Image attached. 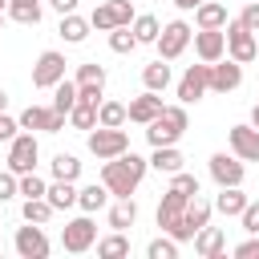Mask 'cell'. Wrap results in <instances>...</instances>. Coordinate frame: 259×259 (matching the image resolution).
<instances>
[{"label": "cell", "mask_w": 259, "mask_h": 259, "mask_svg": "<svg viewBox=\"0 0 259 259\" xmlns=\"http://www.w3.org/2000/svg\"><path fill=\"white\" fill-rule=\"evenodd\" d=\"M109 49H113V53H130V49H138V36H134V28H130V24H117V28H109Z\"/></svg>", "instance_id": "cell-34"}, {"label": "cell", "mask_w": 259, "mask_h": 259, "mask_svg": "<svg viewBox=\"0 0 259 259\" xmlns=\"http://www.w3.org/2000/svg\"><path fill=\"white\" fill-rule=\"evenodd\" d=\"M89 28H97V32H109V28H117V16H113L109 0H105V4H97V8L89 12Z\"/></svg>", "instance_id": "cell-37"}, {"label": "cell", "mask_w": 259, "mask_h": 259, "mask_svg": "<svg viewBox=\"0 0 259 259\" xmlns=\"http://www.w3.org/2000/svg\"><path fill=\"white\" fill-rule=\"evenodd\" d=\"M239 20L255 32V28H259V0H247V8H243V16H239Z\"/></svg>", "instance_id": "cell-47"}, {"label": "cell", "mask_w": 259, "mask_h": 259, "mask_svg": "<svg viewBox=\"0 0 259 259\" xmlns=\"http://www.w3.org/2000/svg\"><path fill=\"white\" fill-rule=\"evenodd\" d=\"M190 243H194V251H198L202 259H219V255L227 251V231L206 223V227H198V231H194V239H190Z\"/></svg>", "instance_id": "cell-16"}, {"label": "cell", "mask_w": 259, "mask_h": 259, "mask_svg": "<svg viewBox=\"0 0 259 259\" xmlns=\"http://www.w3.org/2000/svg\"><path fill=\"white\" fill-rule=\"evenodd\" d=\"M65 53H57V49H45L40 57H36V65H32V85L36 89H53L61 77H65Z\"/></svg>", "instance_id": "cell-8"}, {"label": "cell", "mask_w": 259, "mask_h": 259, "mask_svg": "<svg viewBox=\"0 0 259 259\" xmlns=\"http://www.w3.org/2000/svg\"><path fill=\"white\" fill-rule=\"evenodd\" d=\"M36 158H40V146H36L32 130H24V134H16V138L8 142V170H12L16 178L28 174V170H36Z\"/></svg>", "instance_id": "cell-6"}, {"label": "cell", "mask_w": 259, "mask_h": 259, "mask_svg": "<svg viewBox=\"0 0 259 259\" xmlns=\"http://www.w3.org/2000/svg\"><path fill=\"white\" fill-rule=\"evenodd\" d=\"M16 255L20 259H45L49 255V235L40 231V223H28L16 231Z\"/></svg>", "instance_id": "cell-13"}, {"label": "cell", "mask_w": 259, "mask_h": 259, "mask_svg": "<svg viewBox=\"0 0 259 259\" xmlns=\"http://www.w3.org/2000/svg\"><path fill=\"white\" fill-rule=\"evenodd\" d=\"M69 125H73V130H93V125H97V105L73 101V109H69Z\"/></svg>", "instance_id": "cell-31"}, {"label": "cell", "mask_w": 259, "mask_h": 259, "mask_svg": "<svg viewBox=\"0 0 259 259\" xmlns=\"http://www.w3.org/2000/svg\"><path fill=\"white\" fill-rule=\"evenodd\" d=\"M206 77H210V65L206 61H198V65H186V73L178 77V101L182 105H194L210 85H206Z\"/></svg>", "instance_id": "cell-10"}, {"label": "cell", "mask_w": 259, "mask_h": 259, "mask_svg": "<svg viewBox=\"0 0 259 259\" xmlns=\"http://www.w3.org/2000/svg\"><path fill=\"white\" fill-rule=\"evenodd\" d=\"M235 255H239V259H259V235H251V239H243V243L235 247Z\"/></svg>", "instance_id": "cell-46"}, {"label": "cell", "mask_w": 259, "mask_h": 259, "mask_svg": "<svg viewBox=\"0 0 259 259\" xmlns=\"http://www.w3.org/2000/svg\"><path fill=\"white\" fill-rule=\"evenodd\" d=\"M109 8H113V16H117V24H134V4L130 0H109Z\"/></svg>", "instance_id": "cell-42"}, {"label": "cell", "mask_w": 259, "mask_h": 259, "mask_svg": "<svg viewBox=\"0 0 259 259\" xmlns=\"http://www.w3.org/2000/svg\"><path fill=\"white\" fill-rule=\"evenodd\" d=\"M255 40H259V28H255Z\"/></svg>", "instance_id": "cell-53"}, {"label": "cell", "mask_w": 259, "mask_h": 259, "mask_svg": "<svg viewBox=\"0 0 259 259\" xmlns=\"http://www.w3.org/2000/svg\"><path fill=\"white\" fill-rule=\"evenodd\" d=\"M45 186H49V182H45L36 170H28V174H20V178H16V190H20L24 198H45Z\"/></svg>", "instance_id": "cell-36"}, {"label": "cell", "mask_w": 259, "mask_h": 259, "mask_svg": "<svg viewBox=\"0 0 259 259\" xmlns=\"http://www.w3.org/2000/svg\"><path fill=\"white\" fill-rule=\"evenodd\" d=\"M251 125L259 130V105H251Z\"/></svg>", "instance_id": "cell-50"}, {"label": "cell", "mask_w": 259, "mask_h": 259, "mask_svg": "<svg viewBox=\"0 0 259 259\" xmlns=\"http://www.w3.org/2000/svg\"><path fill=\"white\" fill-rule=\"evenodd\" d=\"M190 117H186V105H162V113L154 121H146V142L150 146H178V138L186 134Z\"/></svg>", "instance_id": "cell-2"}, {"label": "cell", "mask_w": 259, "mask_h": 259, "mask_svg": "<svg viewBox=\"0 0 259 259\" xmlns=\"http://www.w3.org/2000/svg\"><path fill=\"white\" fill-rule=\"evenodd\" d=\"M73 101H77V81H69V77H61V81L53 85V109L69 117V109H73Z\"/></svg>", "instance_id": "cell-27"}, {"label": "cell", "mask_w": 259, "mask_h": 259, "mask_svg": "<svg viewBox=\"0 0 259 259\" xmlns=\"http://www.w3.org/2000/svg\"><path fill=\"white\" fill-rule=\"evenodd\" d=\"M190 36H194V28L186 24V20H170V24H162V32H158V57L162 61H178L182 53H186V45H190Z\"/></svg>", "instance_id": "cell-5"}, {"label": "cell", "mask_w": 259, "mask_h": 259, "mask_svg": "<svg viewBox=\"0 0 259 259\" xmlns=\"http://www.w3.org/2000/svg\"><path fill=\"white\" fill-rule=\"evenodd\" d=\"M49 4H53V8L65 16V12H77V4H81V0H49Z\"/></svg>", "instance_id": "cell-48"}, {"label": "cell", "mask_w": 259, "mask_h": 259, "mask_svg": "<svg viewBox=\"0 0 259 259\" xmlns=\"http://www.w3.org/2000/svg\"><path fill=\"white\" fill-rule=\"evenodd\" d=\"M243 174H247V166H243V158H235V154H210V178L219 182V186H243Z\"/></svg>", "instance_id": "cell-12"}, {"label": "cell", "mask_w": 259, "mask_h": 259, "mask_svg": "<svg viewBox=\"0 0 259 259\" xmlns=\"http://www.w3.org/2000/svg\"><path fill=\"white\" fill-rule=\"evenodd\" d=\"M4 105H8V93H4V89H0V113H4Z\"/></svg>", "instance_id": "cell-51"}, {"label": "cell", "mask_w": 259, "mask_h": 259, "mask_svg": "<svg viewBox=\"0 0 259 259\" xmlns=\"http://www.w3.org/2000/svg\"><path fill=\"white\" fill-rule=\"evenodd\" d=\"M142 85H146V89H154V93H162V89L170 85V65H166L162 57H158V61H150V65L142 69Z\"/></svg>", "instance_id": "cell-26"}, {"label": "cell", "mask_w": 259, "mask_h": 259, "mask_svg": "<svg viewBox=\"0 0 259 259\" xmlns=\"http://www.w3.org/2000/svg\"><path fill=\"white\" fill-rule=\"evenodd\" d=\"M73 81L77 85H105V69L97 61H85V65H77V77Z\"/></svg>", "instance_id": "cell-38"}, {"label": "cell", "mask_w": 259, "mask_h": 259, "mask_svg": "<svg viewBox=\"0 0 259 259\" xmlns=\"http://www.w3.org/2000/svg\"><path fill=\"white\" fill-rule=\"evenodd\" d=\"M138 223V202L134 198H117L113 206H109V227L113 231H130Z\"/></svg>", "instance_id": "cell-24"}, {"label": "cell", "mask_w": 259, "mask_h": 259, "mask_svg": "<svg viewBox=\"0 0 259 259\" xmlns=\"http://www.w3.org/2000/svg\"><path fill=\"white\" fill-rule=\"evenodd\" d=\"M194 24H198V28H223V24H227V4L202 0V4L194 8Z\"/></svg>", "instance_id": "cell-22"}, {"label": "cell", "mask_w": 259, "mask_h": 259, "mask_svg": "<svg viewBox=\"0 0 259 259\" xmlns=\"http://www.w3.org/2000/svg\"><path fill=\"white\" fill-rule=\"evenodd\" d=\"M77 174H81V162H77V154H57V158H53V178L77 182Z\"/></svg>", "instance_id": "cell-33"}, {"label": "cell", "mask_w": 259, "mask_h": 259, "mask_svg": "<svg viewBox=\"0 0 259 259\" xmlns=\"http://www.w3.org/2000/svg\"><path fill=\"white\" fill-rule=\"evenodd\" d=\"M162 113V97L154 93V89H146L142 97H134L130 105H125V121H138V125H146V121H154Z\"/></svg>", "instance_id": "cell-17"}, {"label": "cell", "mask_w": 259, "mask_h": 259, "mask_svg": "<svg viewBox=\"0 0 259 259\" xmlns=\"http://www.w3.org/2000/svg\"><path fill=\"white\" fill-rule=\"evenodd\" d=\"M97 255H101V259H121V255H130V239H125V231L105 235V239L97 243Z\"/></svg>", "instance_id": "cell-30"}, {"label": "cell", "mask_w": 259, "mask_h": 259, "mask_svg": "<svg viewBox=\"0 0 259 259\" xmlns=\"http://www.w3.org/2000/svg\"><path fill=\"white\" fill-rule=\"evenodd\" d=\"M210 210H214V202H206V198H198V194H194V198L186 202L182 219H186V227H194V231H198V227H206V223H210Z\"/></svg>", "instance_id": "cell-28"}, {"label": "cell", "mask_w": 259, "mask_h": 259, "mask_svg": "<svg viewBox=\"0 0 259 259\" xmlns=\"http://www.w3.org/2000/svg\"><path fill=\"white\" fill-rule=\"evenodd\" d=\"M239 223H243V231H247V235H259V202H247V206H243V214H239Z\"/></svg>", "instance_id": "cell-41"}, {"label": "cell", "mask_w": 259, "mask_h": 259, "mask_svg": "<svg viewBox=\"0 0 259 259\" xmlns=\"http://www.w3.org/2000/svg\"><path fill=\"white\" fill-rule=\"evenodd\" d=\"M227 142H231V154H235V158L259 162V130H255V125H231V130H227Z\"/></svg>", "instance_id": "cell-14"}, {"label": "cell", "mask_w": 259, "mask_h": 259, "mask_svg": "<svg viewBox=\"0 0 259 259\" xmlns=\"http://www.w3.org/2000/svg\"><path fill=\"white\" fill-rule=\"evenodd\" d=\"M247 202H251V198H247V194H243L239 186H219V198H214V210H219V214H227V219H239Z\"/></svg>", "instance_id": "cell-19"}, {"label": "cell", "mask_w": 259, "mask_h": 259, "mask_svg": "<svg viewBox=\"0 0 259 259\" xmlns=\"http://www.w3.org/2000/svg\"><path fill=\"white\" fill-rule=\"evenodd\" d=\"M170 190H178V194L194 198V194H198V178H194L190 170H178V174H170Z\"/></svg>", "instance_id": "cell-39"}, {"label": "cell", "mask_w": 259, "mask_h": 259, "mask_svg": "<svg viewBox=\"0 0 259 259\" xmlns=\"http://www.w3.org/2000/svg\"><path fill=\"white\" fill-rule=\"evenodd\" d=\"M16 121H20V130H40V134H61L69 117H65V113H57L53 105H28V109H24V113H20Z\"/></svg>", "instance_id": "cell-9"}, {"label": "cell", "mask_w": 259, "mask_h": 259, "mask_svg": "<svg viewBox=\"0 0 259 259\" xmlns=\"http://www.w3.org/2000/svg\"><path fill=\"white\" fill-rule=\"evenodd\" d=\"M105 202H109V190H105V182H89V186H81V190H77V206H81L85 214H97Z\"/></svg>", "instance_id": "cell-21"}, {"label": "cell", "mask_w": 259, "mask_h": 259, "mask_svg": "<svg viewBox=\"0 0 259 259\" xmlns=\"http://www.w3.org/2000/svg\"><path fill=\"white\" fill-rule=\"evenodd\" d=\"M16 134H20V121L8 117V113H0V142H12Z\"/></svg>", "instance_id": "cell-45"}, {"label": "cell", "mask_w": 259, "mask_h": 259, "mask_svg": "<svg viewBox=\"0 0 259 259\" xmlns=\"http://www.w3.org/2000/svg\"><path fill=\"white\" fill-rule=\"evenodd\" d=\"M45 198H49V206H53V210H69V206H77V182L53 178V182L45 186Z\"/></svg>", "instance_id": "cell-18"}, {"label": "cell", "mask_w": 259, "mask_h": 259, "mask_svg": "<svg viewBox=\"0 0 259 259\" xmlns=\"http://www.w3.org/2000/svg\"><path fill=\"white\" fill-rule=\"evenodd\" d=\"M97 125H125V105L121 101H101L97 105Z\"/></svg>", "instance_id": "cell-35"}, {"label": "cell", "mask_w": 259, "mask_h": 259, "mask_svg": "<svg viewBox=\"0 0 259 259\" xmlns=\"http://www.w3.org/2000/svg\"><path fill=\"white\" fill-rule=\"evenodd\" d=\"M146 170H150V158L125 150V154H117V158H105V166H101V182H105L109 198H130V194L138 190V182L146 178Z\"/></svg>", "instance_id": "cell-1"}, {"label": "cell", "mask_w": 259, "mask_h": 259, "mask_svg": "<svg viewBox=\"0 0 259 259\" xmlns=\"http://www.w3.org/2000/svg\"><path fill=\"white\" fill-rule=\"evenodd\" d=\"M20 214H24V223H49L53 219V206H49V198H24V206H20Z\"/></svg>", "instance_id": "cell-32"}, {"label": "cell", "mask_w": 259, "mask_h": 259, "mask_svg": "<svg viewBox=\"0 0 259 259\" xmlns=\"http://www.w3.org/2000/svg\"><path fill=\"white\" fill-rule=\"evenodd\" d=\"M198 4H202V0H174V8H178V12H194Z\"/></svg>", "instance_id": "cell-49"}, {"label": "cell", "mask_w": 259, "mask_h": 259, "mask_svg": "<svg viewBox=\"0 0 259 259\" xmlns=\"http://www.w3.org/2000/svg\"><path fill=\"white\" fill-rule=\"evenodd\" d=\"M16 24H40V0H8L4 8Z\"/></svg>", "instance_id": "cell-25"}, {"label": "cell", "mask_w": 259, "mask_h": 259, "mask_svg": "<svg viewBox=\"0 0 259 259\" xmlns=\"http://www.w3.org/2000/svg\"><path fill=\"white\" fill-rule=\"evenodd\" d=\"M130 150V134L121 130V125H93L89 130V154L93 158H117V154H125Z\"/></svg>", "instance_id": "cell-4"}, {"label": "cell", "mask_w": 259, "mask_h": 259, "mask_svg": "<svg viewBox=\"0 0 259 259\" xmlns=\"http://www.w3.org/2000/svg\"><path fill=\"white\" fill-rule=\"evenodd\" d=\"M4 8H8V0H0V12H4Z\"/></svg>", "instance_id": "cell-52"}, {"label": "cell", "mask_w": 259, "mask_h": 259, "mask_svg": "<svg viewBox=\"0 0 259 259\" xmlns=\"http://www.w3.org/2000/svg\"><path fill=\"white\" fill-rule=\"evenodd\" d=\"M12 194H20V190H16V174H12V170H0V202H8Z\"/></svg>", "instance_id": "cell-44"}, {"label": "cell", "mask_w": 259, "mask_h": 259, "mask_svg": "<svg viewBox=\"0 0 259 259\" xmlns=\"http://www.w3.org/2000/svg\"><path fill=\"white\" fill-rule=\"evenodd\" d=\"M134 36H138V45H154L158 40V32H162V24H158V16H150V12H142V16H134Z\"/></svg>", "instance_id": "cell-29"}, {"label": "cell", "mask_w": 259, "mask_h": 259, "mask_svg": "<svg viewBox=\"0 0 259 259\" xmlns=\"http://www.w3.org/2000/svg\"><path fill=\"white\" fill-rule=\"evenodd\" d=\"M206 85H210L214 93H235V89L243 85V65H239V61H231V57H227V61L219 57V61L210 65V77H206Z\"/></svg>", "instance_id": "cell-11"}, {"label": "cell", "mask_w": 259, "mask_h": 259, "mask_svg": "<svg viewBox=\"0 0 259 259\" xmlns=\"http://www.w3.org/2000/svg\"><path fill=\"white\" fill-rule=\"evenodd\" d=\"M93 243H97V227H93L89 214H81V219H73V223L61 227V247H65V251L81 255V251H89Z\"/></svg>", "instance_id": "cell-7"}, {"label": "cell", "mask_w": 259, "mask_h": 259, "mask_svg": "<svg viewBox=\"0 0 259 259\" xmlns=\"http://www.w3.org/2000/svg\"><path fill=\"white\" fill-rule=\"evenodd\" d=\"M223 36H227V57H231V61L251 65V61L259 57V40H255V32H251L243 20H227V24H223Z\"/></svg>", "instance_id": "cell-3"}, {"label": "cell", "mask_w": 259, "mask_h": 259, "mask_svg": "<svg viewBox=\"0 0 259 259\" xmlns=\"http://www.w3.org/2000/svg\"><path fill=\"white\" fill-rule=\"evenodd\" d=\"M101 89H105V85H77V101H85V105H101Z\"/></svg>", "instance_id": "cell-43"}, {"label": "cell", "mask_w": 259, "mask_h": 259, "mask_svg": "<svg viewBox=\"0 0 259 259\" xmlns=\"http://www.w3.org/2000/svg\"><path fill=\"white\" fill-rule=\"evenodd\" d=\"M150 166H154L158 174H178V170L186 166V158H182V150H178V146H154Z\"/></svg>", "instance_id": "cell-20"}, {"label": "cell", "mask_w": 259, "mask_h": 259, "mask_svg": "<svg viewBox=\"0 0 259 259\" xmlns=\"http://www.w3.org/2000/svg\"><path fill=\"white\" fill-rule=\"evenodd\" d=\"M190 40H194L198 61H206V65H214L219 57H227V36H223V28H198Z\"/></svg>", "instance_id": "cell-15"}, {"label": "cell", "mask_w": 259, "mask_h": 259, "mask_svg": "<svg viewBox=\"0 0 259 259\" xmlns=\"http://www.w3.org/2000/svg\"><path fill=\"white\" fill-rule=\"evenodd\" d=\"M57 32H61V40H65V45H81V40L89 36V20H85V16H77V12H65Z\"/></svg>", "instance_id": "cell-23"}, {"label": "cell", "mask_w": 259, "mask_h": 259, "mask_svg": "<svg viewBox=\"0 0 259 259\" xmlns=\"http://www.w3.org/2000/svg\"><path fill=\"white\" fill-rule=\"evenodd\" d=\"M0 20H4V12H0Z\"/></svg>", "instance_id": "cell-54"}, {"label": "cell", "mask_w": 259, "mask_h": 259, "mask_svg": "<svg viewBox=\"0 0 259 259\" xmlns=\"http://www.w3.org/2000/svg\"><path fill=\"white\" fill-rule=\"evenodd\" d=\"M146 255H150V259H178V243H174L170 235H166V239H150Z\"/></svg>", "instance_id": "cell-40"}]
</instances>
